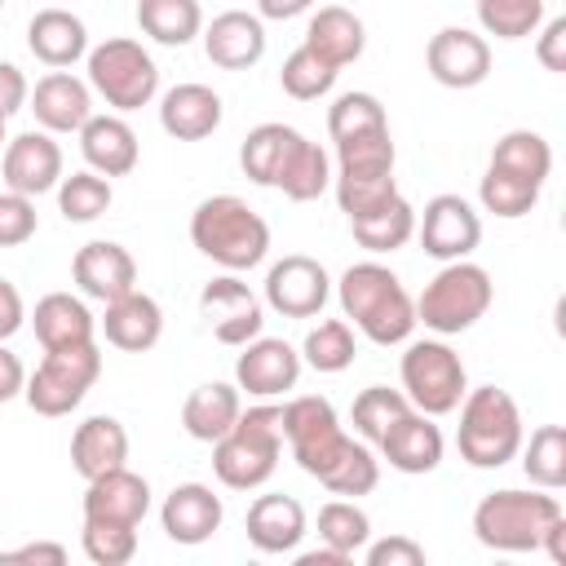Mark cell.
<instances>
[{
  "mask_svg": "<svg viewBox=\"0 0 566 566\" xmlns=\"http://www.w3.org/2000/svg\"><path fill=\"white\" fill-rule=\"evenodd\" d=\"M336 301L345 323H354L371 345H407L416 332V301L402 279L380 261H358L340 274Z\"/></svg>",
  "mask_w": 566,
  "mask_h": 566,
  "instance_id": "6da1fadb",
  "label": "cell"
},
{
  "mask_svg": "<svg viewBox=\"0 0 566 566\" xmlns=\"http://www.w3.org/2000/svg\"><path fill=\"white\" fill-rule=\"evenodd\" d=\"M190 243L230 274H243L265 261L270 226L239 195H208L190 212Z\"/></svg>",
  "mask_w": 566,
  "mask_h": 566,
  "instance_id": "7a4b0ae2",
  "label": "cell"
},
{
  "mask_svg": "<svg viewBox=\"0 0 566 566\" xmlns=\"http://www.w3.org/2000/svg\"><path fill=\"white\" fill-rule=\"evenodd\" d=\"M283 455V407L256 402L239 411L234 429L212 442V473L230 491H256L274 478Z\"/></svg>",
  "mask_w": 566,
  "mask_h": 566,
  "instance_id": "3957f363",
  "label": "cell"
},
{
  "mask_svg": "<svg viewBox=\"0 0 566 566\" xmlns=\"http://www.w3.org/2000/svg\"><path fill=\"white\" fill-rule=\"evenodd\" d=\"M460 424H455V451L473 469H500L517 455L522 447V411L509 389L500 385H478L464 389L460 398Z\"/></svg>",
  "mask_w": 566,
  "mask_h": 566,
  "instance_id": "277c9868",
  "label": "cell"
},
{
  "mask_svg": "<svg viewBox=\"0 0 566 566\" xmlns=\"http://www.w3.org/2000/svg\"><path fill=\"white\" fill-rule=\"evenodd\" d=\"M562 517V504L553 491L535 486V491H491L478 500L473 509V535L482 548L495 553H535L544 531Z\"/></svg>",
  "mask_w": 566,
  "mask_h": 566,
  "instance_id": "5b68a950",
  "label": "cell"
},
{
  "mask_svg": "<svg viewBox=\"0 0 566 566\" xmlns=\"http://www.w3.org/2000/svg\"><path fill=\"white\" fill-rule=\"evenodd\" d=\"M491 301L495 283L478 261H442V270L416 296V323H424L433 336H460L491 310Z\"/></svg>",
  "mask_w": 566,
  "mask_h": 566,
  "instance_id": "8992f818",
  "label": "cell"
},
{
  "mask_svg": "<svg viewBox=\"0 0 566 566\" xmlns=\"http://www.w3.org/2000/svg\"><path fill=\"white\" fill-rule=\"evenodd\" d=\"M88 88L115 111H142L155 102L159 93V66L155 57L142 49V40H128V35H111L102 44L88 49Z\"/></svg>",
  "mask_w": 566,
  "mask_h": 566,
  "instance_id": "52a82bcc",
  "label": "cell"
},
{
  "mask_svg": "<svg viewBox=\"0 0 566 566\" xmlns=\"http://www.w3.org/2000/svg\"><path fill=\"white\" fill-rule=\"evenodd\" d=\"M402 376V394L416 411L424 416H451L469 389V371L460 363V354L447 340H407V354L398 363Z\"/></svg>",
  "mask_w": 566,
  "mask_h": 566,
  "instance_id": "ba28073f",
  "label": "cell"
},
{
  "mask_svg": "<svg viewBox=\"0 0 566 566\" xmlns=\"http://www.w3.org/2000/svg\"><path fill=\"white\" fill-rule=\"evenodd\" d=\"M102 376V349L97 340L88 345H66V349H44L40 367L27 376V407L35 416H71L84 394L97 385Z\"/></svg>",
  "mask_w": 566,
  "mask_h": 566,
  "instance_id": "9c48e42d",
  "label": "cell"
},
{
  "mask_svg": "<svg viewBox=\"0 0 566 566\" xmlns=\"http://www.w3.org/2000/svg\"><path fill=\"white\" fill-rule=\"evenodd\" d=\"M283 442L292 447V460L310 478H318L340 455V447L349 442V433L340 429V416H336V407L327 398L301 394V398L283 402Z\"/></svg>",
  "mask_w": 566,
  "mask_h": 566,
  "instance_id": "30bf717a",
  "label": "cell"
},
{
  "mask_svg": "<svg viewBox=\"0 0 566 566\" xmlns=\"http://www.w3.org/2000/svg\"><path fill=\"white\" fill-rule=\"evenodd\" d=\"M199 310H203V318H208V327H212V336L221 345L239 349V345H248V340H256L265 332V301L230 270L221 279L203 283Z\"/></svg>",
  "mask_w": 566,
  "mask_h": 566,
  "instance_id": "8fae6325",
  "label": "cell"
},
{
  "mask_svg": "<svg viewBox=\"0 0 566 566\" xmlns=\"http://www.w3.org/2000/svg\"><path fill=\"white\" fill-rule=\"evenodd\" d=\"M416 239L433 261H460L482 243V217L464 195H433L416 217Z\"/></svg>",
  "mask_w": 566,
  "mask_h": 566,
  "instance_id": "7c38bea8",
  "label": "cell"
},
{
  "mask_svg": "<svg viewBox=\"0 0 566 566\" xmlns=\"http://www.w3.org/2000/svg\"><path fill=\"white\" fill-rule=\"evenodd\" d=\"M327 296H332V279L305 252H292L265 270V305L279 310L283 318H314L323 314Z\"/></svg>",
  "mask_w": 566,
  "mask_h": 566,
  "instance_id": "4fadbf2b",
  "label": "cell"
},
{
  "mask_svg": "<svg viewBox=\"0 0 566 566\" xmlns=\"http://www.w3.org/2000/svg\"><path fill=\"white\" fill-rule=\"evenodd\" d=\"M0 172H4V190H18V195L40 199V195L57 190V181L66 177L62 172V146L53 142V133L27 128V133H18V137L4 142Z\"/></svg>",
  "mask_w": 566,
  "mask_h": 566,
  "instance_id": "5bb4252c",
  "label": "cell"
},
{
  "mask_svg": "<svg viewBox=\"0 0 566 566\" xmlns=\"http://www.w3.org/2000/svg\"><path fill=\"white\" fill-rule=\"evenodd\" d=\"M424 66L442 88H478L491 75V44L469 27H442L424 44Z\"/></svg>",
  "mask_w": 566,
  "mask_h": 566,
  "instance_id": "9a60e30c",
  "label": "cell"
},
{
  "mask_svg": "<svg viewBox=\"0 0 566 566\" xmlns=\"http://www.w3.org/2000/svg\"><path fill=\"white\" fill-rule=\"evenodd\" d=\"M243 354L234 358V385L252 398H279L287 389H296L301 380V349H292L279 336H256L248 345H239Z\"/></svg>",
  "mask_w": 566,
  "mask_h": 566,
  "instance_id": "2e32d148",
  "label": "cell"
},
{
  "mask_svg": "<svg viewBox=\"0 0 566 566\" xmlns=\"http://www.w3.org/2000/svg\"><path fill=\"white\" fill-rule=\"evenodd\" d=\"M221 522H226V504H221V495H217L212 486H203V482H181V486H172V491L164 495V504H159V526H164V535H168L172 544H186V548L212 539V535L221 531Z\"/></svg>",
  "mask_w": 566,
  "mask_h": 566,
  "instance_id": "e0dca14e",
  "label": "cell"
},
{
  "mask_svg": "<svg viewBox=\"0 0 566 566\" xmlns=\"http://www.w3.org/2000/svg\"><path fill=\"white\" fill-rule=\"evenodd\" d=\"M27 111L53 137L57 133H80L93 115V88H88V80H80L71 71H49V75L35 80V88L27 97Z\"/></svg>",
  "mask_w": 566,
  "mask_h": 566,
  "instance_id": "ac0fdd59",
  "label": "cell"
},
{
  "mask_svg": "<svg viewBox=\"0 0 566 566\" xmlns=\"http://www.w3.org/2000/svg\"><path fill=\"white\" fill-rule=\"evenodd\" d=\"M71 279H75V287L88 296V301H115V296H124V292H133L137 287V261H133V252L124 248V243H115V239H93V243H84L80 252H75V261H71Z\"/></svg>",
  "mask_w": 566,
  "mask_h": 566,
  "instance_id": "d6986e66",
  "label": "cell"
},
{
  "mask_svg": "<svg viewBox=\"0 0 566 566\" xmlns=\"http://www.w3.org/2000/svg\"><path fill=\"white\" fill-rule=\"evenodd\" d=\"M150 513V482L133 473L128 464L88 478L84 486V517L88 522H119V526H142Z\"/></svg>",
  "mask_w": 566,
  "mask_h": 566,
  "instance_id": "ffe728a7",
  "label": "cell"
},
{
  "mask_svg": "<svg viewBox=\"0 0 566 566\" xmlns=\"http://www.w3.org/2000/svg\"><path fill=\"white\" fill-rule=\"evenodd\" d=\"M203 53L221 71H248L265 57V22L248 9H226L217 13L203 31Z\"/></svg>",
  "mask_w": 566,
  "mask_h": 566,
  "instance_id": "44dd1931",
  "label": "cell"
},
{
  "mask_svg": "<svg viewBox=\"0 0 566 566\" xmlns=\"http://www.w3.org/2000/svg\"><path fill=\"white\" fill-rule=\"evenodd\" d=\"M376 447H380V455L389 460V469H398V473H407V478L433 473V469L442 464V451H447L442 429L433 424V416H424V411H416V407H411Z\"/></svg>",
  "mask_w": 566,
  "mask_h": 566,
  "instance_id": "7402d4cb",
  "label": "cell"
},
{
  "mask_svg": "<svg viewBox=\"0 0 566 566\" xmlns=\"http://www.w3.org/2000/svg\"><path fill=\"white\" fill-rule=\"evenodd\" d=\"M80 155L102 177H128L142 159V142L124 115H97L93 111L88 124L80 128Z\"/></svg>",
  "mask_w": 566,
  "mask_h": 566,
  "instance_id": "603a6c76",
  "label": "cell"
},
{
  "mask_svg": "<svg viewBox=\"0 0 566 566\" xmlns=\"http://www.w3.org/2000/svg\"><path fill=\"white\" fill-rule=\"evenodd\" d=\"M102 336L106 345L124 349V354H146L159 345L164 336V310L155 296L146 292H124L115 301H106V314H102Z\"/></svg>",
  "mask_w": 566,
  "mask_h": 566,
  "instance_id": "cb8c5ba5",
  "label": "cell"
},
{
  "mask_svg": "<svg viewBox=\"0 0 566 566\" xmlns=\"http://www.w3.org/2000/svg\"><path fill=\"white\" fill-rule=\"evenodd\" d=\"M248 544L265 557H283L296 553V544L305 539V509L296 495H256L248 504Z\"/></svg>",
  "mask_w": 566,
  "mask_h": 566,
  "instance_id": "d4e9b609",
  "label": "cell"
},
{
  "mask_svg": "<svg viewBox=\"0 0 566 566\" xmlns=\"http://www.w3.org/2000/svg\"><path fill=\"white\" fill-rule=\"evenodd\" d=\"M221 97L208 84H172L159 97V128L177 142H203L221 128Z\"/></svg>",
  "mask_w": 566,
  "mask_h": 566,
  "instance_id": "484cf974",
  "label": "cell"
},
{
  "mask_svg": "<svg viewBox=\"0 0 566 566\" xmlns=\"http://www.w3.org/2000/svg\"><path fill=\"white\" fill-rule=\"evenodd\" d=\"M27 49H31L44 66L62 71V66L88 57V27H84V18H75L71 9L49 4V9H40V13L27 22Z\"/></svg>",
  "mask_w": 566,
  "mask_h": 566,
  "instance_id": "4316f807",
  "label": "cell"
},
{
  "mask_svg": "<svg viewBox=\"0 0 566 566\" xmlns=\"http://www.w3.org/2000/svg\"><path fill=\"white\" fill-rule=\"evenodd\" d=\"M305 49H314L323 62H332L336 71L358 62L363 49H367V27L354 9L345 4H323L318 13H310V27H305Z\"/></svg>",
  "mask_w": 566,
  "mask_h": 566,
  "instance_id": "83f0119b",
  "label": "cell"
},
{
  "mask_svg": "<svg viewBox=\"0 0 566 566\" xmlns=\"http://www.w3.org/2000/svg\"><path fill=\"white\" fill-rule=\"evenodd\" d=\"M31 327H35V340L44 349H66V345H88L97 336V318L93 310L84 305V296H71V292H49L35 301L31 310Z\"/></svg>",
  "mask_w": 566,
  "mask_h": 566,
  "instance_id": "f1b7e54d",
  "label": "cell"
},
{
  "mask_svg": "<svg viewBox=\"0 0 566 566\" xmlns=\"http://www.w3.org/2000/svg\"><path fill=\"white\" fill-rule=\"evenodd\" d=\"M128 464V429L115 416H88L71 433V469L88 482L97 473H111Z\"/></svg>",
  "mask_w": 566,
  "mask_h": 566,
  "instance_id": "f546056e",
  "label": "cell"
},
{
  "mask_svg": "<svg viewBox=\"0 0 566 566\" xmlns=\"http://www.w3.org/2000/svg\"><path fill=\"white\" fill-rule=\"evenodd\" d=\"M243 411V398H239V385H226V380H208V385H195L190 398L181 402V429L195 438V442H217L221 433L234 429Z\"/></svg>",
  "mask_w": 566,
  "mask_h": 566,
  "instance_id": "4dcf8cb0",
  "label": "cell"
},
{
  "mask_svg": "<svg viewBox=\"0 0 566 566\" xmlns=\"http://www.w3.org/2000/svg\"><path fill=\"white\" fill-rule=\"evenodd\" d=\"M301 137H305V133H296L292 124H256V128L243 137V146H239V168H243V177H252L256 186H279V177H283L292 150L301 146Z\"/></svg>",
  "mask_w": 566,
  "mask_h": 566,
  "instance_id": "1f68e13d",
  "label": "cell"
},
{
  "mask_svg": "<svg viewBox=\"0 0 566 566\" xmlns=\"http://www.w3.org/2000/svg\"><path fill=\"white\" fill-rule=\"evenodd\" d=\"M349 230H354V239H358L367 252H398V248H407L411 234H416V208H411L402 195H394V199H385L380 208H371V212H363V217H349Z\"/></svg>",
  "mask_w": 566,
  "mask_h": 566,
  "instance_id": "d6a6232c",
  "label": "cell"
},
{
  "mask_svg": "<svg viewBox=\"0 0 566 566\" xmlns=\"http://www.w3.org/2000/svg\"><path fill=\"white\" fill-rule=\"evenodd\" d=\"M137 27L155 44L181 49L203 31V9L199 0H137Z\"/></svg>",
  "mask_w": 566,
  "mask_h": 566,
  "instance_id": "836d02e7",
  "label": "cell"
},
{
  "mask_svg": "<svg viewBox=\"0 0 566 566\" xmlns=\"http://www.w3.org/2000/svg\"><path fill=\"white\" fill-rule=\"evenodd\" d=\"M491 168H504V172H513V177H526V181L544 186L548 172H553V146H548L544 133H535V128H513V133H504V137L495 142Z\"/></svg>",
  "mask_w": 566,
  "mask_h": 566,
  "instance_id": "e575fe53",
  "label": "cell"
},
{
  "mask_svg": "<svg viewBox=\"0 0 566 566\" xmlns=\"http://www.w3.org/2000/svg\"><path fill=\"white\" fill-rule=\"evenodd\" d=\"M517 455H522V469H526L531 486H544V491H562L566 486V429L562 424L531 429V442L522 438Z\"/></svg>",
  "mask_w": 566,
  "mask_h": 566,
  "instance_id": "d590c367",
  "label": "cell"
},
{
  "mask_svg": "<svg viewBox=\"0 0 566 566\" xmlns=\"http://www.w3.org/2000/svg\"><path fill=\"white\" fill-rule=\"evenodd\" d=\"M376 482H380V460L371 455V447L363 438H349L340 447V455L318 473V486H327L332 495H345V500L376 491Z\"/></svg>",
  "mask_w": 566,
  "mask_h": 566,
  "instance_id": "8d00e7d4",
  "label": "cell"
},
{
  "mask_svg": "<svg viewBox=\"0 0 566 566\" xmlns=\"http://www.w3.org/2000/svg\"><path fill=\"white\" fill-rule=\"evenodd\" d=\"M394 164H398L394 137H389V128H376V133H358V137L336 142V172L332 177H394Z\"/></svg>",
  "mask_w": 566,
  "mask_h": 566,
  "instance_id": "74e56055",
  "label": "cell"
},
{
  "mask_svg": "<svg viewBox=\"0 0 566 566\" xmlns=\"http://www.w3.org/2000/svg\"><path fill=\"white\" fill-rule=\"evenodd\" d=\"M411 411V402H407V394L402 389H389V385H367L358 398H354V407H349V420H354V433L367 442V447H376L402 416Z\"/></svg>",
  "mask_w": 566,
  "mask_h": 566,
  "instance_id": "f35d334b",
  "label": "cell"
},
{
  "mask_svg": "<svg viewBox=\"0 0 566 566\" xmlns=\"http://www.w3.org/2000/svg\"><path fill=\"white\" fill-rule=\"evenodd\" d=\"M539 190H544V186H535V181H526V177H513V172L486 164V172H482V181H478V203H482V212H491V217H500V221H517V217H526V212L539 203Z\"/></svg>",
  "mask_w": 566,
  "mask_h": 566,
  "instance_id": "ab89813d",
  "label": "cell"
},
{
  "mask_svg": "<svg viewBox=\"0 0 566 566\" xmlns=\"http://www.w3.org/2000/svg\"><path fill=\"white\" fill-rule=\"evenodd\" d=\"M327 186H332V155H327L318 142L301 137V146L292 150V159H287V168H283V177H279L274 190H283V195L296 199V203H310V199H318Z\"/></svg>",
  "mask_w": 566,
  "mask_h": 566,
  "instance_id": "60d3db41",
  "label": "cell"
},
{
  "mask_svg": "<svg viewBox=\"0 0 566 566\" xmlns=\"http://www.w3.org/2000/svg\"><path fill=\"white\" fill-rule=\"evenodd\" d=\"M358 354V340H354V327L345 318H323L318 327H310L305 345H301V363L323 371V376H336L354 363Z\"/></svg>",
  "mask_w": 566,
  "mask_h": 566,
  "instance_id": "b9f144b4",
  "label": "cell"
},
{
  "mask_svg": "<svg viewBox=\"0 0 566 566\" xmlns=\"http://www.w3.org/2000/svg\"><path fill=\"white\" fill-rule=\"evenodd\" d=\"M111 199H115L111 177H102V172H93V168L71 172V177L57 181V208H62V217L75 221V226L97 221V217L111 208Z\"/></svg>",
  "mask_w": 566,
  "mask_h": 566,
  "instance_id": "7bdbcfd3",
  "label": "cell"
},
{
  "mask_svg": "<svg viewBox=\"0 0 566 566\" xmlns=\"http://www.w3.org/2000/svg\"><path fill=\"white\" fill-rule=\"evenodd\" d=\"M336 66L332 62H323L314 49H292L287 57H283V71H279V84H283V93L287 97H296V102H314V97H323V93H332L336 88Z\"/></svg>",
  "mask_w": 566,
  "mask_h": 566,
  "instance_id": "ee69618b",
  "label": "cell"
},
{
  "mask_svg": "<svg viewBox=\"0 0 566 566\" xmlns=\"http://www.w3.org/2000/svg\"><path fill=\"white\" fill-rule=\"evenodd\" d=\"M376 128H389V115L380 106L376 93H340L332 106H327V137L332 142H345V137H358V133H376Z\"/></svg>",
  "mask_w": 566,
  "mask_h": 566,
  "instance_id": "f6af8a7d",
  "label": "cell"
},
{
  "mask_svg": "<svg viewBox=\"0 0 566 566\" xmlns=\"http://www.w3.org/2000/svg\"><path fill=\"white\" fill-rule=\"evenodd\" d=\"M478 22L495 40H526L544 22V0H478Z\"/></svg>",
  "mask_w": 566,
  "mask_h": 566,
  "instance_id": "bcb514c9",
  "label": "cell"
},
{
  "mask_svg": "<svg viewBox=\"0 0 566 566\" xmlns=\"http://www.w3.org/2000/svg\"><path fill=\"white\" fill-rule=\"evenodd\" d=\"M318 539L354 557V553L371 539V517H367L354 500H345V495H340V500H327V504L318 509Z\"/></svg>",
  "mask_w": 566,
  "mask_h": 566,
  "instance_id": "7dc6e473",
  "label": "cell"
},
{
  "mask_svg": "<svg viewBox=\"0 0 566 566\" xmlns=\"http://www.w3.org/2000/svg\"><path fill=\"white\" fill-rule=\"evenodd\" d=\"M80 548L93 566H128L137 557V526H119V522H88L80 531Z\"/></svg>",
  "mask_w": 566,
  "mask_h": 566,
  "instance_id": "c3c4849f",
  "label": "cell"
},
{
  "mask_svg": "<svg viewBox=\"0 0 566 566\" xmlns=\"http://www.w3.org/2000/svg\"><path fill=\"white\" fill-rule=\"evenodd\" d=\"M332 190H336V203L345 217H363V212L380 208L385 199H394L398 181L394 177H332Z\"/></svg>",
  "mask_w": 566,
  "mask_h": 566,
  "instance_id": "681fc988",
  "label": "cell"
},
{
  "mask_svg": "<svg viewBox=\"0 0 566 566\" xmlns=\"http://www.w3.org/2000/svg\"><path fill=\"white\" fill-rule=\"evenodd\" d=\"M35 199L18 190H0V248H22L35 234Z\"/></svg>",
  "mask_w": 566,
  "mask_h": 566,
  "instance_id": "f907efd6",
  "label": "cell"
},
{
  "mask_svg": "<svg viewBox=\"0 0 566 566\" xmlns=\"http://www.w3.org/2000/svg\"><path fill=\"white\" fill-rule=\"evenodd\" d=\"M367 566H424V544H416L411 535H385V539H367Z\"/></svg>",
  "mask_w": 566,
  "mask_h": 566,
  "instance_id": "816d5d0a",
  "label": "cell"
},
{
  "mask_svg": "<svg viewBox=\"0 0 566 566\" xmlns=\"http://www.w3.org/2000/svg\"><path fill=\"white\" fill-rule=\"evenodd\" d=\"M535 57H539V66H544V71L566 75V18H548V22H539Z\"/></svg>",
  "mask_w": 566,
  "mask_h": 566,
  "instance_id": "f5cc1de1",
  "label": "cell"
},
{
  "mask_svg": "<svg viewBox=\"0 0 566 566\" xmlns=\"http://www.w3.org/2000/svg\"><path fill=\"white\" fill-rule=\"evenodd\" d=\"M27 97H31L27 75H22L13 62H0V115L9 119V115H18V111H27Z\"/></svg>",
  "mask_w": 566,
  "mask_h": 566,
  "instance_id": "db71d44e",
  "label": "cell"
},
{
  "mask_svg": "<svg viewBox=\"0 0 566 566\" xmlns=\"http://www.w3.org/2000/svg\"><path fill=\"white\" fill-rule=\"evenodd\" d=\"M0 562H35V566H66V548L53 544V539H35V544H22V548H9L0 553Z\"/></svg>",
  "mask_w": 566,
  "mask_h": 566,
  "instance_id": "11a10c76",
  "label": "cell"
},
{
  "mask_svg": "<svg viewBox=\"0 0 566 566\" xmlns=\"http://www.w3.org/2000/svg\"><path fill=\"white\" fill-rule=\"evenodd\" d=\"M22 323H27L22 292H18L9 279H0V340H9L13 332H22Z\"/></svg>",
  "mask_w": 566,
  "mask_h": 566,
  "instance_id": "9f6ffc18",
  "label": "cell"
},
{
  "mask_svg": "<svg viewBox=\"0 0 566 566\" xmlns=\"http://www.w3.org/2000/svg\"><path fill=\"white\" fill-rule=\"evenodd\" d=\"M22 389H27V367H22V358L0 340V402H13Z\"/></svg>",
  "mask_w": 566,
  "mask_h": 566,
  "instance_id": "6f0895ef",
  "label": "cell"
},
{
  "mask_svg": "<svg viewBox=\"0 0 566 566\" xmlns=\"http://www.w3.org/2000/svg\"><path fill=\"white\" fill-rule=\"evenodd\" d=\"M318 0H256V18H270V22H287V18H301L305 9H314Z\"/></svg>",
  "mask_w": 566,
  "mask_h": 566,
  "instance_id": "680465c9",
  "label": "cell"
},
{
  "mask_svg": "<svg viewBox=\"0 0 566 566\" xmlns=\"http://www.w3.org/2000/svg\"><path fill=\"white\" fill-rule=\"evenodd\" d=\"M539 548H544V553H548V557H553L557 566H566V513H562V517H557V522H553V526L544 531Z\"/></svg>",
  "mask_w": 566,
  "mask_h": 566,
  "instance_id": "91938a15",
  "label": "cell"
},
{
  "mask_svg": "<svg viewBox=\"0 0 566 566\" xmlns=\"http://www.w3.org/2000/svg\"><path fill=\"white\" fill-rule=\"evenodd\" d=\"M349 562H354V557L340 553V548H332V544L310 548V553H296V566H349Z\"/></svg>",
  "mask_w": 566,
  "mask_h": 566,
  "instance_id": "94428289",
  "label": "cell"
},
{
  "mask_svg": "<svg viewBox=\"0 0 566 566\" xmlns=\"http://www.w3.org/2000/svg\"><path fill=\"white\" fill-rule=\"evenodd\" d=\"M4 124H9V119L0 115V150H4V142H9V137H4Z\"/></svg>",
  "mask_w": 566,
  "mask_h": 566,
  "instance_id": "6125c7cd",
  "label": "cell"
},
{
  "mask_svg": "<svg viewBox=\"0 0 566 566\" xmlns=\"http://www.w3.org/2000/svg\"><path fill=\"white\" fill-rule=\"evenodd\" d=\"M0 4H4V0H0Z\"/></svg>",
  "mask_w": 566,
  "mask_h": 566,
  "instance_id": "be15d7a7",
  "label": "cell"
}]
</instances>
